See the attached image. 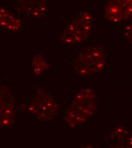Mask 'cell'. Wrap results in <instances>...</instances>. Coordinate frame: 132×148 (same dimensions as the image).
Listing matches in <instances>:
<instances>
[{
  "label": "cell",
  "mask_w": 132,
  "mask_h": 148,
  "mask_svg": "<svg viewBox=\"0 0 132 148\" xmlns=\"http://www.w3.org/2000/svg\"><path fill=\"white\" fill-rule=\"evenodd\" d=\"M106 18L113 23L129 19L132 14V0H110L105 9Z\"/></svg>",
  "instance_id": "cell-1"
},
{
  "label": "cell",
  "mask_w": 132,
  "mask_h": 148,
  "mask_svg": "<svg viewBox=\"0 0 132 148\" xmlns=\"http://www.w3.org/2000/svg\"><path fill=\"white\" fill-rule=\"evenodd\" d=\"M14 117V103L9 91L0 86V125L10 126Z\"/></svg>",
  "instance_id": "cell-2"
},
{
  "label": "cell",
  "mask_w": 132,
  "mask_h": 148,
  "mask_svg": "<svg viewBox=\"0 0 132 148\" xmlns=\"http://www.w3.org/2000/svg\"><path fill=\"white\" fill-rule=\"evenodd\" d=\"M46 0H18L17 9L25 14L36 18L43 17L47 11Z\"/></svg>",
  "instance_id": "cell-3"
},
{
  "label": "cell",
  "mask_w": 132,
  "mask_h": 148,
  "mask_svg": "<svg viewBox=\"0 0 132 148\" xmlns=\"http://www.w3.org/2000/svg\"><path fill=\"white\" fill-rule=\"evenodd\" d=\"M0 26L12 32H18L21 27L19 18L9 10L0 7Z\"/></svg>",
  "instance_id": "cell-4"
},
{
  "label": "cell",
  "mask_w": 132,
  "mask_h": 148,
  "mask_svg": "<svg viewBox=\"0 0 132 148\" xmlns=\"http://www.w3.org/2000/svg\"><path fill=\"white\" fill-rule=\"evenodd\" d=\"M32 66L34 73L36 74H39L46 68V63L41 56H37L33 60Z\"/></svg>",
  "instance_id": "cell-5"
},
{
  "label": "cell",
  "mask_w": 132,
  "mask_h": 148,
  "mask_svg": "<svg viewBox=\"0 0 132 148\" xmlns=\"http://www.w3.org/2000/svg\"><path fill=\"white\" fill-rule=\"evenodd\" d=\"M62 39L63 43H68V44H72V43H74V41H73L72 38L70 37V36H69L64 34L62 36Z\"/></svg>",
  "instance_id": "cell-6"
}]
</instances>
